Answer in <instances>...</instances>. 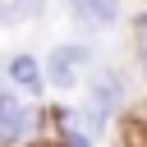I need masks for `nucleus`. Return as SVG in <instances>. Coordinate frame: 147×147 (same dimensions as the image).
<instances>
[{"instance_id": "obj_1", "label": "nucleus", "mask_w": 147, "mask_h": 147, "mask_svg": "<svg viewBox=\"0 0 147 147\" xmlns=\"http://www.w3.org/2000/svg\"><path fill=\"white\" fill-rule=\"evenodd\" d=\"M92 64H101V55H96L92 41H60L46 55V83L55 92H74V87H83V78H87Z\"/></svg>"}, {"instance_id": "obj_2", "label": "nucleus", "mask_w": 147, "mask_h": 147, "mask_svg": "<svg viewBox=\"0 0 147 147\" xmlns=\"http://www.w3.org/2000/svg\"><path fill=\"white\" fill-rule=\"evenodd\" d=\"M41 124H46V110L28 106L23 92H14L0 106V147H37L41 142Z\"/></svg>"}, {"instance_id": "obj_3", "label": "nucleus", "mask_w": 147, "mask_h": 147, "mask_svg": "<svg viewBox=\"0 0 147 147\" xmlns=\"http://www.w3.org/2000/svg\"><path fill=\"white\" fill-rule=\"evenodd\" d=\"M83 96L87 101H96L101 110H110L115 119L129 110V101H133V87H129V74L124 69H115V64H92L87 69V78H83Z\"/></svg>"}, {"instance_id": "obj_4", "label": "nucleus", "mask_w": 147, "mask_h": 147, "mask_svg": "<svg viewBox=\"0 0 147 147\" xmlns=\"http://www.w3.org/2000/svg\"><path fill=\"white\" fill-rule=\"evenodd\" d=\"M5 74H9V83H14L23 96H37V101H41V92L51 87V83H46V60H37L32 51H14V55L5 60Z\"/></svg>"}, {"instance_id": "obj_5", "label": "nucleus", "mask_w": 147, "mask_h": 147, "mask_svg": "<svg viewBox=\"0 0 147 147\" xmlns=\"http://www.w3.org/2000/svg\"><path fill=\"white\" fill-rule=\"evenodd\" d=\"M64 9L83 32H106L119 23V0H64Z\"/></svg>"}, {"instance_id": "obj_6", "label": "nucleus", "mask_w": 147, "mask_h": 147, "mask_svg": "<svg viewBox=\"0 0 147 147\" xmlns=\"http://www.w3.org/2000/svg\"><path fill=\"white\" fill-rule=\"evenodd\" d=\"M133 69H138V78L147 87V32H133Z\"/></svg>"}, {"instance_id": "obj_7", "label": "nucleus", "mask_w": 147, "mask_h": 147, "mask_svg": "<svg viewBox=\"0 0 147 147\" xmlns=\"http://www.w3.org/2000/svg\"><path fill=\"white\" fill-rule=\"evenodd\" d=\"M14 92H18V87H14V83H0V106H5V101H9V96H14Z\"/></svg>"}, {"instance_id": "obj_8", "label": "nucleus", "mask_w": 147, "mask_h": 147, "mask_svg": "<svg viewBox=\"0 0 147 147\" xmlns=\"http://www.w3.org/2000/svg\"><path fill=\"white\" fill-rule=\"evenodd\" d=\"M28 9H32V18H37V14L46 9V0H28Z\"/></svg>"}, {"instance_id": "obj_9", "label": "nucleus", "mask_w": 147, "mask_h": 147, "mask_svg": "<svg viewBox=\"0 0 147 147\" xmlns=\"http://www.w3.org/2000/svg\"><path fill=\"white\" fill-rule=\"evenodd\" d=\"M0 83H9V74H5V64H0Z\"/></svg>"}, {"instance_id": "obj_10", "label": "nucleus", "mask_w": 147, "mask_h": 147, "mask_svg": "<svg viewBox=\"0 0 147 147\" xmlns=\"http://www.w3.org/2000/svg\"><path fill=\"white\" fill-rule=\"evenodd\" d=\"M0 28H5V18H0Z\"/></svg>"}]
</instances>
